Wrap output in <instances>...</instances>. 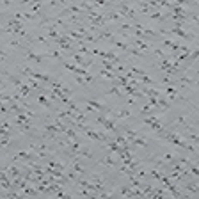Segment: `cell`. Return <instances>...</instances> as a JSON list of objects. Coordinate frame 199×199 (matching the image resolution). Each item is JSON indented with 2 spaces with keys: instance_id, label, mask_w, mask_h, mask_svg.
Segmentation results:
<instances>
[{
  "instance_id": "2",
  "label": "cell",
  "mask_w": 199,
  "mask_h": 199,
  "mask_svg": "<svg viewBox=\"0 0 199 199\" xmlns=\"http://www.w3.org/2000/svg\"><path fill=\"white\" fill-rule=\"evenodd\" d=\"M101 165H107V167H114L116 165V158H114V153L112 155H108V157H105L101 162H100Z\"/></svg>"
},
{
  "instance_id": "26",
  "label": "cell",
  "mask_w": 199,
  "mask_h": 199,
  "mask_svg": "<svg viewBox=\"0 0 199 199\" xmlns=\"http://www.w3.org/2000/svg\"><path fill=\"white\" fill-rule=\"evenodd\" d=\"M9 46H13V48H18V46H20V41H18V39H13V41H9Z\"/></svg>"
},
{
  "instance_id": "5",
  "label": "cell",
  "mask_w": 199,
  "mask_h": 199,
  "mask_svg": "<svg viewBox=\"0 0 199 199\" xmlns=\"http://www.w3.org/2000/svg\"><path fill=\"white\" fill-rule=\"evenodd\" d=\"M25 59H27V60H32V62H43L41 55H37L36 52H27V53H25Z\"/></svg>"
},
{
  "instance_id": "17",
  "label": "cell",
  "mask_w": 199,
  "mask_h": 199,
  "mask_svg": "<svg viewBox=\"0 0 199 199\" xmlns=\"http://www.w3.org/2000/svg\"><path fill=\"white\" fill-rule=\"evenodd\" d=\"M89 180H91L93 183H103V178H101L100 174H91V176H89Z\"/></svg>"
},
{
  "instance_id": "25",
  "label": "cell",
  "mask_w": 199,
  "mask_h": 199,
  "mask_svg": "<svg viewBox=\"0 0 199 199\" xmlns=\"http://www.w3.org/2000/svg\"><path fill=\"white\" fill-rule=\"evenodd\" d=\"M36 39H37V43H43V45H48V39H46V37H43V36H37Z\"/></svg>"
},
{
  "instance_id": "18",
  "label": "cell",
  "mask_w": 199,
  "mask_h": 199,
  "mask_svg": "<svg viewBox=\"0 0 199 199\" xmlns=\"http://www.w3.org/2000/svg\"><path fill=\"white\" fill-rule=\"evenodd\" d=\"M185 188H187L188 192H192V194H197V190H199V187H197L195 183H188V185H185Z\"/></svg>"
},
{
  "instance_id": "23",
  "label": "cell",
  "mask_w": 199,
  "mask_h": 199,
  "mask_svg": "<svg viewBox=\"0 0 199 199\" xmlns=\"http://www.w3.org/2000/svg\"><path fill=\"white\" fill-rule=\"evenodd\" d=\"M141 82H142V84H146V85H153V80H151V78H148L146 75H144V77H141Z\"/></svg>"
},
{
  "instance_id": "9",
  "label": "cell",
  "mask_w": 199,
  "mask_h": 199,
  "mask_svg": "<svg viewBox=\"0 0 199 199\" xmlns=\"http://www.w3.org/2000/svg\"><path fill=\"white\" fill-rule=\"evenodd\" d=\"M180 82H183V84H188V85H194V84H195V80H194V78H192V77L187 73V71H185V75H181V77H180Z\"/></svg>"
},
{
  "instance_id": "13",
  "label": "cell",
  "mask_w": 199,
  "mask_h": 199,
  "mask_svg": "<svg viewBox=\"0 0 199 199\" xmlns=\"http://www.w3.org/2000/svg\"><path fill=\"white\" fill-rule=\"evenodd\" d=\"M126 52H128V53H131V55H137V57H146V53H144V52H141V50H137V48H128Z\"/></svg>"
},
{
  "instance_id": "11",
  "label": "cell",
  "mask_w": 199,
  "mask_h": 199,
  "mask_svg": "<svg viewBox=\"0 0 199 199\" xmlns=\"http://www.w3.org/2000/svg\"><path fill=\"white\" fill-rule=\"evenodd\" d=\"M128 116H130V110H119L117 114L112 112V117H114V119H117V117H128Z\"/></svg>"
},
{
  "instance_id": "7",
  "label": "cell",
  "mask_w": 199,
  "mask_h": 199,
  "mask_svg": "<svg viewBox=\"0 0 199 199\" xmlns=\"http://www.w3.org/2000/svg\"><path fill=\"white\" fill-rule=\"evenodd\" d=\"M6 172L11 176V178H18V176H20V169H18L16 165H11V167H7V169H6Z\"/></svg>"
},
{
  "instance_id": "12",
  "label": "cell",
  "mask_w": 199,
  "mask_h": 199,
  "mask_svg": "<svg viewBox=\"0 0 199 199\" xmlns=\"http://www.w3.org/2000/svg\"><path fill=\"white\" fill-rule=\"evenodd\" d=\"M162 14H164V13H160V11H151L148 16H149L151 20H162V18H164Z\"/></svg>"
},
{
  "instance_id": "24",
  "label": "cell",
  "mask_w": 199,
  "mask_h": 199,
  "mask_svg": "<svg viewBox=\"0 0 199 199\" xmlns=\"http://www.w3.org/2000/svg\"><path fill=\"white\" fill-rule=\"evenodd\" d=\"M77 82H78L80 85H87V80H85V77H80V75H78V77H77Z\"/></svg>"
},
{
  "instance_id": "4",
  "label": "cell",
  "mask_w": 199,
  "mask_h": 199,
  "mask_svg": "<svg viewBox=\"0 0 199 199\" xmlns=\"http://www.w3.org/2000/svg\"><path fill=\"white\" fill-rule=\"evenodd\" d=\"M85 103L89 105L91 108H94V110H98V112H103L105 110V107L101 105V103H98V101H94V100H85Z\"/></svg>"
},
{
  "instance_id": "3",
  "label": "cell",
  "mask_w": 199,
  "mask_h": 199,
  "mask_svg": "<svg viewBox=\"0 0 199 199\" xmlns=\"http://www.w3.org/2000/svg\"><path fill=\"white\" fill-rule=\"evenodd\" d=\"M130 144L139 146V148H141V146H142V148H146V146H148V139H144V137H139V135H137L135 139H131V141H130Z\"/></svg>"
},
{
  "instance_id": "28",
  "label": "cell",
  "mask_w": 199,
  "mask_h": 199,
  "mask_svg": "<svg viewBox=\"0 0 199 199\" xmlns=\"http://www.w3.org/2000/svg\"><path fill=\"white\" fill-rule=\"evenodd\" d=\"M52 57H53V59H60V52H57V50L52 52Z\"/></svg>"
},
{
  "instance_id": "8",
  "label": "cell",
  "mask_w": 199,
  "mask_h": 199,
  "mask_svg": "<svg viewBox=\"0 0 199 199\" xmlns=\"http://www.w3.org/2000/svg\"><path fill=\"white\" fill-rule=\"evenodd\" d=\"M37 103H39L41 107H50V103H52V101L45 96V93H43V94H39V96H37Z\"/></svg>"
},
{
  "instance_id": "14",
  "label": "cell",
  "mask_w": 199,
  "mask_h": 199,
  "mask_svg": "<svg viewBox=\"0 0 199 199\" xmlns=\"http://www.w3.org/2000/svg\"><path fill=\"white\" fill-rule=\"evenodd\" d=\"M64 134H66V137H68V139H77V134H75V130L73 128H66V131H64Z\"/></svg>"
},
{
  "instance_id": "22",
  "label": "cell",
  "mask_w": 199,
  "mask_h": 199,
  "mask_svg": "<svg viewBox=\"0 0 199 199\" xmlns=\"http://www.w3.org/2000/svg\"><path fill=\"white\" fill-rule=\"evenodd\" d=\"M151 176H153L155 180H158V181L162 180V172H160V171H157V169H153V171H151Z\"/></svg>"
},
{
  "instance_id": "15",
  "label": "cell",
  "mask_w": 199,
  "mask_h": 199,
  "mask_svg": "<svg viewBox=\"0 0 199 199\" xmlns=\"http://www.w3.org/2000/svg\"><path fill=\"white\" fill-rule=\"evenodd\" d=\"M108 94L121 96V89H119V85H116V84H114V87H110V89H108Z\"/></svg>"
},
{
  "instance_id": "21",
  "label": "cell",
  "mask_w": 199,
  "mask_h": 199,
  "mask_svg": "<svg viewBox=\"0 0 199 199\" xmlns=\"http://www.w3.org/2000/svg\"><path fill=\"white\" fill-rule=\"evenodd\" d=\"M158 107H162V108H167V107H169V101H167L165 98L158 96Z\"/></svg>"
},
{
  "instance_id": "19",
  "label": "cell",
  "mask_w": 199,
  "mask_h": 199,
  "mask_svg": "<svg viewBox=\"0 0 199 199\" xmlns=\"http://www.w3.org/2000/svg\"><path fill=\"white\" fill-rule=\"evenodd\" d=\"M149 126H151V130H155V131H162V130H164V126H162V124H160L158 121H155V123H151Z\"/></svg>"
},
{
  "instance_id": "20",
  "label": "cell",
  "mask_w": 199,
  "mask_h": 199,
  "mask_svg": "<svg viewBox=\"0 0 199 199\" xmlns=\"http://www.w3.org/2000/svg\"><path fill=\"white\" fill-rule=\"evenodd\" d=\"M155 121H158V116H157V114L146 117V119H144V124H151V123H155Z\"/></svg>"
},
{
  "instance_id": "6",
  "label": "cell",
  "mask_w": 199,
  "mask_h": 199,
  "mask_svg": "<svg viewBox=\"0 0 199 199\" xmlns=\"http://www.w3.org/2000/svg\"><path fill=\"white\" fill-rule=\"evenodd\" d=\"M134 45L137 46V50H141V52H144V53H146V52L149 50V45H148V43H144L142 39H137V41L134 43Z\"/></svg>"
},
{
  "instance_id": "10",
  "label": "cell",
  "mask_w": 199,
  "mask_h": 199,
  "mask_svg": "<svg viewBox=\"0 0 199 199\" xmlns=\"http://www.w3.org/2000/svg\"><path fill=\"white\" fill-rule=\"evenodd\" d=\"M165 94L169 96V100H172V98L178 96V93H176V89H174L172 85H167V87H165Z\"/></svg>"
},
{
  "instance_id": "29",
  "label": "cell",
  "mask_w": 199,
  "mask_h": 199,
  "mask_svg": "<svg viewBox=\"0 0 199 199\" xmlns=\"http://www.w3.org/2000/svg\"><path fill=\"white\" fill-rule=\"evenodd\" d=\"M2 146H9V137H2Z\"/></svg>"
},
{
  "instance_id": "16",
  "label": "cell",
  "mask_w": 199,
  "mask_h": 199,
  "mask_svg": "<svg viewBox=\"0 0 199 199\" xmlns=\"http://www.w3.org/2000/svg\"><path fill=\"white\" fill-rule=\"evenodd\" d=\"M176 123H178V124H183V126H187V128L190 126V124H188V119H187V116H180L178 119H176Z\"/></svg>"
},
{
  "instance_id": "1",
  "label": "cell",
  "mask_w": 199,
  "mask_h": 199,
  "mask_svg": "<svg viewBox=\"0 0 199 199\" xmlns=\"http://www.w3.org/2000/svg\"><path fill=\"white\" fill-rule=\"evenodd\" d=\"M21 75H25V77H32L36 80H43V82H50V78L46 75H43V73H37L36 70L32 68H21Z\"/></svg>"
},
{
  "instance_id": "27",
  "label": "cell",
  "mask_w": 199,
  "mask_h": 199,
  "mask_svg": "<svg viewBox=\"0 0 199 199\" xmlns=\"http://www.w3.org/2000/svg\"><path fill=\"white\" fill-rule=\"evenodd\" d=\"M188 167H190V169H188V171H190V172H192V174H194V176H197V174H199V171H197V167H195V165H192V164H190V165H188Z\"/></svg>"
}]
</instances>
